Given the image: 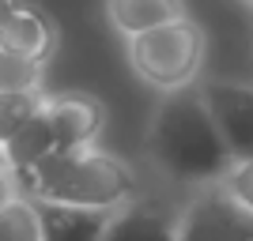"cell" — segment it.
<instances>
[{
    "mask_svg": "<svg viewBox=\"0 0 253 241\" xmlns=\"http://www.w3.org/2000/svg\"><path fill=\"white\" fill-rule=\"evenodd\" d=\"M19 192L34 204H61L87 211H117L136 200V177L117 155L98 147L57 151L34 170L19 173Z\"/></svg>",
    "mask_w": 253,
    "mask_h": 241,
    "instance_id": "cell-2",
    "label": "cell"
},
{
    "mask_svg": "<svg viewBox=\"0 0 253 241\" xmlns=\"http://www.w3.org/2000/svg\"><path fill=\"white\" fill-rule=\"evenodd\" d=\"M45 117H49L57 151H84V147H95L98 132H102L106 105L91 95L64 91V95H49Z\"/></svg>",
    "mask_w": 253,
    "mask_h": 241,
    "instance_id": "cell-6",
    "label": "cell"
},
{
    "mask_svg": "<svg viewBox=\"0 0 253 241\" xmlns=\"http://www.w3.org/2000/svg\"><path fill=\"white\" fill-rule=\"evenodd\" d=\"M148 158L167 181L185 189L219 185L234 166L231 147L197 87L159 98L148 125Z\"/></svg>",
    "mask_w": 253,
    "mask_h": 241,
    "instance_id": "cell-1",
    "label": "cell"
},
{
    "mask_svg": "<svg viewBox=\"0 0 253 241\" xmlns=\"http://www.w3.org/2000/svg\"><path fill=\"white\" fill-rule=\"evenodd\" d=\"M45 105H49V102H45ZM0 155H4V162H8V170L15 173V177H19V173H27V170H34L38 162H45L49 155H57V139H53V128H49L45 109L34 117L31 125L23 128V132L11 139Z\"/></svg>",
    "mask_w": 253,
    "mask_h": 241,
    "instance_id": "cell-11",
    "label": "cell"
},
{
    "mask_svg": "<svg viewBox=\"0 0 253 241\" xmlns=\"http://www.w3.org/2000/svg\"><path fill=\"white\" fill-rule=\"evenodd\" d=\"M19 181H15V173L8 170V162H0V207H8L11 200H19Z\"/></svg>",
    "mask_w": 253,
    "mask_h": 241,
    "instance_id": "cell-16",
    "label": "cell"
},
{
    "mask_svg": "<svg viewBox=\"0 0 253 241\" xmlns=\"http://www.w3.org/2000/svg\"><path fill=\"white\" fill-rule=\"evenodd\" d=\"M178 241H253V215L223 189H197L178 211Z\"/></svg>",
    "mask_w": 253,
    "mask_h": 241,
    "instance_id": "cell-4",
    "label": "cell"
},
{
    "mask_svg": "<svg viewBox=\"0 0 253 241\" xmlns=\"http://www.w3.org/2000/svg\"><path fill=\"white\" fill-rule=\"evenodd\" d=\"M0 162H4V155H0Z\"/></svg>",
    "mask_w": 253,
    "mask_h": 241,
    "instance_id": "cell-18",
    "label": "cell"
},
{
    "mask_svg": "<svg viewBox=\"0 0 253 241\" xmlns=\"http://www.w3.org/2000/svg\"><path fill=\"white\" fill-rule=\"evenodd\" d=\"M0 241H42V215L27 196L0 207Z\"/></svg>",
    "mask_w": 253,
    "mask_h": 241,
    "instance_id": "cell-13",
    "label": "cell"
},
{
    "mask_svg": "<svg viewBox=\"0 0 253 241\" xmlns=\"http://www.w3.org/2000/svg\"><path fill=\"white\" fill-rule=\"evenodd\" d=\"M0 45L11 49V53H19V57H27V61H34V64H45L53 57V49H57V27H53V19L42 8L19 0L15 15H11L8 27H4Z\"/></svg>",
    "mask_w": 253,
    "mask_h": 241,
    "instance_id": "cell-8",
    "label": "cell"
},
{
    "mask_svg": "<svg viewBox=\"0 0 253 241\" xmlns=\"http://www.w3.org/2000/svg\"><path fill=\"white\" fill-rule=\"evenodd\" d=\"M102 241H178V211L155 200H132L110 215Z\"/></svg>",
    "mask_w": 253,
    "mask_h": 241,
    "instance_id": "cell-7",
    "label": "cell"
},
{
    "mask_svg": "<svg viewBox=\"0 0 253 241\" xmlns=\"http://www.w3.org/2000/svg\"><path fill=\"white\" fill-rule=\"evenodd\" d=\"M42 72L45 64H34L19 53H11L0 45V95L4 91H31V87H42Z\"/></svg>",
    "mask_w": 253,
    "mask_h": 241,
    "instance_id": "cell-14",
    "label": "cell"
},
{
    "mask_svg": "<svg viewBox=\"0 0 253 241\" xmlns=\"http://www.w3.org/2000/svg\"><path fill=\"white\" fill-rule=\"evenodd\" d=\"M197 91H201L208 113L215 117L234 162L238 158H253V83L211 75V79L197 83Z\"/></svg>",
    "mask_w": 253,
    "mask_h": 241,
    "instance_id": "cell-5",
    "label": "cell"
},
{
    "mask_svg": "<svg viewBox=\"0 0 253 241\" xmlns=\"http://www.w3.org/2000/svg\"><path fill=\"white\" fill-rule=\"evenodd\" d=\"M106 19L121 38H136L174 19H185V0H106Z\"/></svg>",
    "mask_w": 253,
    "mask_h": 241,
    "instance_id": "cell-9",
    "label": "cell"
},
{
    "mask_svg": "<svg viewBox=\"0 0 253 241\" xmlns=\"http://www.w3.org/2000/svg\"><path fill=\"white\" fill-rule=\"evenodd\" d=\"M219 185L253 215V158H238V162L227 170V177H223Z\"/></svg>",
    "mask_w": 253,
    "mask_h": 241,
    "instance_id": "cell-15",
    "label": "cell"
},
{
    "mask_svg": "<svg viewBox=\"0 0 253 241\" xmlns=\"http://www.w3.org/2000/svg\"><path fill=\"white\" fill-rule=\"evenodd\" d=\"M45 102H49V95H45L42 87H31V91H4V95H0V151L42 113Z\"/></svg>",
    "mask_w": 253,
    "mask_h": 241,
    "instance_id": "cell-12",
    "label": "cell"
},
{
    "mask_svg": "<svg viewBox=\"0 0 253 241\" xmlns=\"http://www.w3.org/2000/svg\"><path fill=\"white\" fill-rule=\"evenodd\" d=\"M15 8H19V0H0V38H4V27L15 15Z\"/></svg>",
    "mask_w": 253,
    "mask_h": 241,
    "instance_id": "cell-17",
    "label": "cell"
},
{
    "mask_svg": "<svg viewBox=\"0 0 253 241\" xmlns=\"http://www.w3.org/2000/svg\"><path fill=\"white\" fill-rule=\"evenodd\" d=\"M38 215H42V241H102L114 211L38 204Z\"/></svg>",
    "mask_w": 253,
    "mask_h": 241,
    "instance_id": "cell-10",
    "label": "cell"
},
{
    "mask_svg": "<svg viewBox=\"0 0 253 241\" xmlns=\"http://www.w3.org/2000/svg\"><path fill=\"white\" fill-rule=\"evenodd\" d=\"M250 4H253V0H250Z\"/></svg>",
    "mask_w": 253,
    "mask_h": 241,
    "instance_id": "cell-19",
    "label": "cell"
},
{
    "mask_svg": "<svg viewBox=\"0 0 253 241\" xmlns=\"http://www.w3.org/2000/svg\"><path fill=\"white\" fill-rule=\"evenodd\" d=\"M125 49L132 72L144 83H151L163 95H174V91L201 83L204 57H208V34L197 19L185 15V19H174L148 34L125 38Z\"/></svg>",
    "mask_w": 253,
    "mask_h": 241,
    "instance_id": "cell-3",
    "label": "cell"
}]
</instances>
